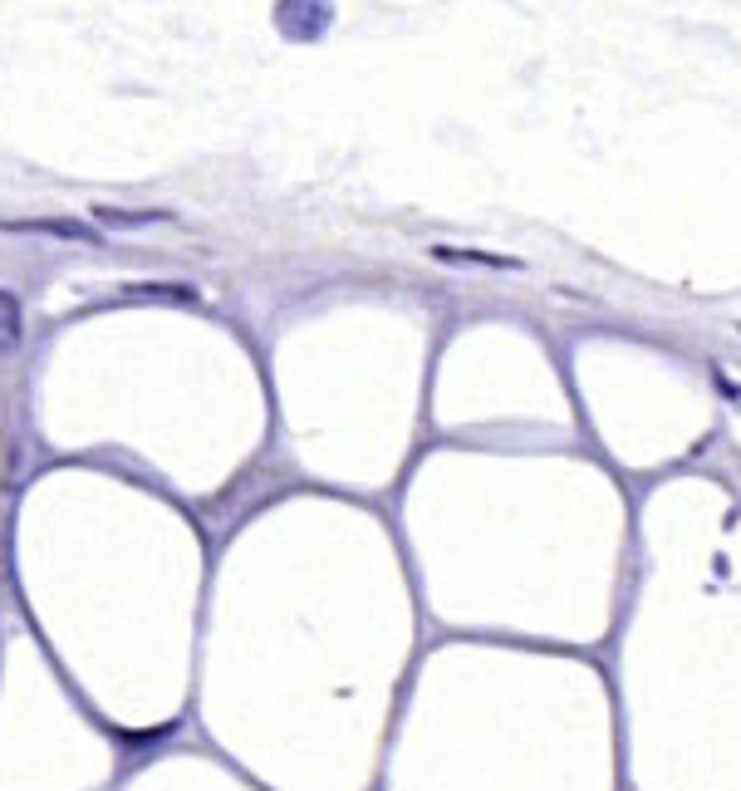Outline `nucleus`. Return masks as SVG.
<instances>
[{"mask_svg":"<svg viewBox=\"0 0 741 791\" xmlns=\"http://www.w3.org/2000/svg\"><path fill=\"white\" fill-rule=\"evenodd\" d=\"M276 25L286 40H325V31L335 25V0H276Z\"/></svg>","mask_w":741,"mask_h":791,"instance_id":"1","label":"nucleus"},{"mask_svg":"<svg viewBox=\"0 0 741 791\" xmlns=\"http://www.w3.org/2000/svg\"><path fill=\"white\" fill-rule=\"evenodd\" d=\"M94 221H104L109 231H143V227H158V221H172V212L168 207L133 212V207H109V202H99V207H94Z\"/></svg>","mask_w":741,"mask_h":791,"instance_id":"2","label":"nucleus"},{"mask_svg":"<svg viewBox=\"0 0 741 791\" xmlns=\"http://www.w3.org/2000/svg\"><path fill=\"white\" fill-rule=\"evenodd\" d=\"M0 231H31V237H60V241H99V231L84 221L45 217V221H0Z\"/></svg>","mask_w":741,"mask_h":791,"instance_id":"3","label":"nucleus"},{"mask_svg":"<svg viewBox=\"0 0 741 791\" xmlns=\"http://www.w3.org/2000/svg\"><path fill=\"white\" fill-rule=\"evenodd\" d=\"M433 261L442 266H486V271H525V261L496 256V251H462V247H433Z\"/></svg>","mask_w":741,"mask_h":791,"instance_id":"4","label":"nucleus"},{"mask_svg":"<svg viewBox=\"0 0 741 791\" xmlns=\"http://www.w3.org/2000/svg\"><path fill=\"white\" fill-rule=\"evenodd\" d=\"M123 300H178V305H192L197 290L192 286H168V280H138V286H123Z\"/></svg>","mask_w":741,"mask_h":791,"instance_id":"5","label":"nucleus"},{"mask_svg":"<svg viewBox=\"0 0 741 791\" xmlns=\"http://www.w3.org/2000/svg\"><path fill=\"white\" fill-rule=\"evenodd\" d=\"M21 349V300L11 290H0V355Z\"/></svg>","mask_w":741,"mask_h":791,"instance_id":"6","label":"nucleus"}]
</instances>
